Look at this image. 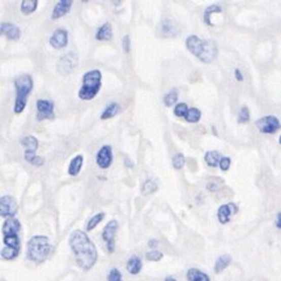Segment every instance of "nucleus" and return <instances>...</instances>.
<instances>
[{"instance_id":"obj_1","label":"nucleus","mask_w":281,"mask_h":281,"mask_svg":"<svg viewBox=\"0 0 281 281\" xmlns=\"http://www.w3.org/2000/svg\"><path fill=\"white\" fill-rule=\"evenodd\" d=\"M69 248L75 255L78 266L84 272H88L94 267L98 259L96 244L84 230H75L69 235Z\"/></svg>"},{"instance_id":"obj_2","label":"nucleus","mask_w":281,"mask_h":281,"mask_svg":"<svg viewBox=\"0 0 281 281\" xmlns=\"http://www.w3.org/2000/svg\"><path fill=\"white\" fill-rule=\"evenodd\" d=\"M51 250H53V248H51L49 237H46V235H34L28 242L26 257L30 262L41 264L49 258Z\"/></svg>"},{"instance_id":"obj_3","label":"nucleus","mask_w":281,"mask_h":281,"mask_svg":"<svg viewBox=\"0 0 281 281\" xmlns=\"http://www.w3.org/2000/svg\"><path fill=\"white\" fill-rule=\"evenodd\" d=\"M102 87V74L99 69H90L83 76V85L79 90V98L90 101L98 94Z\"/></svg>"},{"instance_id":"obj_4","label":"nucleus","mask_w":281,"mask_h":281,"mask_svg":"<svg viewBox=\"0 0 281 281\" xmlns=\"http://www.w3.org/2000/svg\"><path fill=\"white\" fill-rule=\"evenodd\" d=\"M15 88L16 98L13 110H15L16 114H20V113L24 112L29 94H30L31 90H33V78L28 74L20 75L19 78L15 80Z\"/></svg>"},{"instance_id":"obj_5","label":"nucleus","mask_w":281,"mask_h":281,"mask_svg":"<svg viewBox=\"0 0 281 281\" xmlns=\"http://www.w3.org/2000/svg\"><path fill=\"white\" fill-rule=\"evenodd\" d=\"M118 229H119V224L117 220H110L102 230L101 237L105 242L106 250L109 254H113L115 250V235H117Z\"/></svg>"},{"instance_id":"obj_6","label":"nucleus","mask_w":281,"mask_h":281,"mask_svg":"<svg viewBox=\"0 0 281 281\" xmlns=\"http://www.w3.org/2000/svg\"><path fill=\"white\" fill-rule=\"evenodd\" d=\"M258 130L262 133H267V135H272V133L277 132L281 128V123L278 121V118L275 115H266V117L259 118L255 122Z\"/></svg>"},{"instance_id":"obj_7","label":"nucleus","mask_w":281,"mask_h":281,"mask_svg":"<svg viewBox=\"0 0 281 281\" xmlns=\"http://www.w3.org/2000/svg\"><path fill=\"white\" fill-rule=\"evenodd\" d=\"M19 210V204L11 195H3L0 198V216L4 219H12Z\"/></svg>"},{"instance_id":"obj_8","label":"nucleus","mask_w":281,"mask_h":281,"mask_svg":"<svg viewBox=\"0 0 281 281\" xmlns=\"http://www.w3.org/2000/svg\"><path fill=\"white\" fill-rule=\"evenodd\" d=\"M217 53H219V50H217L216 42L214 40H204L198 59L203 63H212L216 59Z\"/></svg>"},{"instance_id":"obj_9","label":"nucleus","mask_w":281,"mask_h":281,"mask_svg":"<svg viewBox=\"0 0 281 281\" xmlns=\"http://www.w3.org/2000/svg\"><path fill=\"white\" fill-rule=\"evenodd\" d=\"M37 106V117L36 119L40 122L46 121V119H54V102L49 99H37L36 102Z\"/></svg>"},{"instance_id":"obj_10","label":"nucleus","mask_w":281,"mask_h":281,"mask_svg":"<svg viewBox=\"0 0 281 281\" xmlns=\"http://www.w3.org/2000/svg\"><path fill=\"white\" fill-rule=\"evenodd\" d=\"M76 65H78V55L75 53H68L59 59L58 64H56V69H58L59 74L68 75L74 71V68Z\"/></svg>"},{"instance_id":"obj_11","label":"nucleus","mask_w":281,"mask_h":281,"mask_svg":"<svg viewBox=\"0 0 281 281\" xmlns=\"http://www.w3.org/2000/svg\"><path fill=\"white\" fill-rule=\"evenodd\" d=\"M238 214V205L235 203H226L220 205V208L217 209V220H219L220 224H228L232 216Z\"/></svg>"},{"instance_id":"obj_12","label":"nucleus","mask_w":281,"mask_h":281,"mask_svg":"<svg viewBox=\"0 0 281 281\" xmlns=\"http://www.w3.org/2000/svg\"><path fill=\"white\" fill-rule=\"evenodd\" d=\"M96 162L101 169H109L113 164V149L110 146H103L99 148L96 156Z\"/></svg>"},{"instance_id":"obj_13","label":"nucleus","mask_w":281,"mask_h":281,"mask_svg":"<svg viewBox=\"0 0 281 281\" xmlns=\"http://www.w3.org/2000/svg\"><path fill=\"white\" fill-rule=\"evenodd\" d=\"M54 49H64L68 45V31L64 28L56 29L49 40Z\"/></svg>"},{"instance_id":"obj_14","label":"nucleus","mask_w":281,"mask_h":281,"mask_svg":"<svg viewBox=\"0 0 281 281\" xmlns=\"http://www.w3.org/2000/svg\"><path fill=\"white\" fill-rule=\"evenodd\" d=\"M0 33L2 36L7 37L11 41H17L21 36V31L17 25L12 24V22H2L0 25Z\"/></svg>"},{"instance_id":"obj_15","label":"nucleus","mask_w":281,"mask_h":281,"mask_svg":"<svg viewBox=\"0 0 281 281\" xmlns=\"http://www.w3.org/2000/svg\"><path fill=\"white\" fill-rule=\"evenodd\" d=\"M72 7V0H60L58 3L55 4L53 11V15H51V19L53 20H58L63 16L67 15L69 11H71Z\"/></svg>"},{"instance_id":"obj_16","label":"nucleus","mask_w":281,"mask_h":281,"mask_svg":"<svg viewBox=\"0 0 281 281\" xmlns=\"http://www.w3.org/2000/svg\"><path fill=\"white\" fill-rule=\"evenodd\" d=\"M20 229H21V224L16 217H12V219H7L3 223V226H2V233L3 235L8 234H19Z\"/></svg>"},{"instance_id":"obj_17","label":"nucleus","mask_w":281,"mask_h":281,"mask_svg":"<svg viewBox=\"0 0 281 281\" xmlns=\"http://www.w3.org/2000/svg\"><path fill=\"white\" fill-rule=\"evenodd\" d=\"M203 42L204 40H200L198 36H190V37H187V40H186V47L189 49V51L192 55H195L198 58L199 54H200L201 51Z\"/></svg>"},{"instance_id":"obj_18","label":"nucleus","mask_w":281,"mask_h":281,"mask_svg":"<svg viewBox=\"0 0 281 281\" xmlns=\"http://www.w3.org/2000/svg\"><path fill=\"white\" fill-rule=\"evenodd\" d=\"M126 268L127 271H128V273H131V275H137V273H140V271H142L143 268V262L142 259H140V257L132 255L130 259L127 260Z\"/></svg>"},{"instance_id":"obj_19","label":"nucleus","mask_w":281,"mask_h":281,"mask_svg":"<svg viewBox=\"0 0 281 281\" xmlns=\"http://www.w3.org/2000/svg\"><path fill=\"white\" fill-rule=\"evenodd\" d=\"M83 164H84L83 155L75 156V157L71 160V162H69V165H68V174H69L71 177L79 175V173L81 171V167H83Z\"/></svg>"},{"instance_id":"obj_20","label":"nucleus","mask_w":281,"mask_h":281,"mask_svg":"<svg viewBox=\"0 0 281 281\" xmlns=\"http://www.w3.org/2000/svg\"><path fill=\"white\" fill-rule=\"evenodd\" d=\"M232 263V257L229 254H224V255H220L216 259V263H215V273H221V272L225 271Z\"/></svg>"},{"instance_id":"obj_21","label":"nucleus","mask_w":281,"mask_h":281,"mask_svg":"<svg viewBox=\"0 0 281 281\" xmlns=\"http://www.w3.org/2000/svg\"><path fill=\"white\" fill-rule=\"evenodd\" d=\"M113 38V28L110 22H105V24L99 26L98 30L96 33L97 41H110Z\"/></svg>"},{"instance_id":"obj_22","label":"nucleus","mask_w":281,"mask_h":281,"mask_svg":"<svg viewBox=\"0 0 281 281\" xmlns=\"http://www.w3.org/2000/svg\"><path fill=\"white\" fill-rule=\"evenodd\" d=\"M186 277L189 281H210L209 276L198 268H190L186 273Z\"/></svg>"},{"instance_id":"obj_23","label":"nucleus","mask_w":281,"mask_h":281,"mask_svg":"<svg viewBox=\"0 0 281 281\" xmlns=\"http://www.w3.org/2000/svg\"><path fill=\"white\" fill-rule=\"evenodd\" d=\"M21 146L25 148V152H37L38 147H40V143H38L37 137H34V136L29 135L25 136L21 139Z\"/></svg>"},{"instance_id":"obj_24","label":"nucleus","mask_w":281,"mask_h":281,"mask_svg":"<svg viewBox=\"0 0 281 281\" xmlns=\"http://www.w3.org/2000/svg\"><path fill=\"white\" fill-rule=\"evenodd\" d=\"M221 158H223V156H221V153L217 151H208L205 152V155H204V160H205L208 166L210 167L219 166Z\"/></svg>"},{"instance_id":"obj_25","label":"nucleus","mask_w":281,"mask_h":281,"mask_svg":"<svg viewBox=\"0 0 281 281\" xmlns=\"http://www.w3.org/2000/svg\"><path fill=\"white\" fill-rule=\"evenodd\" d=\"M119 112H121V105H119L118 102H112V103H109V105L106 106V109L101 114V119L102 121L110 119V118L115 117Z\"/></svg>"},{"instance_id":"obj_26","label":"nucleus","mask_w":281,"mask_h":281,"mask_svg":"<svg viewBox=\"0 0 281 281\" xmlns=\"http://www.w3.org/2000/svg\"><path fill=\"white\" fill-rule=\"evenodd\" d=\"M38 8V0H22L21 6H20V10L21 13L25 16H29L31 13H34Z\"/></svg>"},{"instance_id":"obj_27","label":"nucleus","mask_w":281,"mask_h":281,"mask_svg":"<svg viewBox=\"0 0 281 281\" xmlns=\"http://www.w3.org/2000/svg\"><path fill=\"white\" fill-rule=\"evenodd\" d=\"M223 12V8L220 6H217V4H214V6H209L207 7L205 10H204V22L208 25V26H214V22L210 21V16L214 15V13H221Z\"/></svg>"},{"instance_id":"obj_28","label":"nucleus","mask_w":281,"mask_h":281,"mask_svg":"<svg viewBox=\"0 0 281 281\" xmlns=\"http://www.w3.org/2000/svg\"><path fill=\"white\" fill-rule=\"evenodd\" d=\"M4 248H11L15 250H20V238L19 234L3 235Z\"/></svg>"},{"instance_id":"obj_29","label":"nucleus","mask_w":281,"mask_h":281,"mask_svg":"<svg viewBox=\"0 0 281 281\" xmlns=\"http://www.w3.org/2000/svg\"><path fill=\"white\" fill-rule=\"evenodd\" d=\"M160 31L164 37H175L178 34V30L175 29L174 24L171 21H164L160 26Z\"/></svg>"},{"instance_id":"obj_30","label":"nucleus","mask_w":281,"mask_h":281,"mask_svg":"<svg viewBox=\"0 0 281 281\" xmlns=\"http://www.w3.org/2000/svg\"><path fill=\"white\" fill-rule=\"evenodd\" d=\"M106 214L105 212H99V214L94 215L93 217H90L89 220H88L87 226H85V229H87V232H92L93 229H96L97 225H98L99 223H101L102 220L105 219Z\"/></svg>"},{"instance_id":"obj_31","label":"nucleus","mask_w":281,"mask_h":281,"mask_svg":"<svg viewBox=\"0 0 281 281\" xmlns=\"http://www.w3.org/2000/svg\"><path fill=\"white\" fill-rule=\"evenodd\" d=\"M185 119L186 122H189V123H198L201 119V112L196 108H190L187 114H186Z\"/></svg>"},{"instance_id":"obj_32","label":"nucleus","mask_w":281,"mask_h":281,"mask_svg":"<svg viewBox=\"0 0 281 281\" xmlns=\"http://www.w3.org/2000/svg\"><path fill=\"white\" fill-rule=\"evenodd\" d=\"M178 101V90L171 89L169 93H166L164 97V105L170 108V106L175 105V102Z\"/></svg>"},{"instance_id":"obj_33","label":"nucleus","mask_w":281,"mask_h":281,"mask_svg":"<svg viewBox=\"0 0 281 281\" xmlns=\"http://www.w3.org/2000/svg\"><path fill=\"white\" fill-rule=\"evenodd\" d=\"M20 250H15L11 248H3L2 249V258L4 260H13L19 257Z\"/></svg>"},{"instance_id":"obj_34","label":"nucleus","mask_w":281,"mask_h":281,"mask_svg":"<svg viewBox=\"0 0 281 281\" xmlns=\"http://www.w3.org/2000/svg\"><path fill=\"white\" fill-rule=\"evenodd\" d=\"M155 191H157V185H156L155 181L152 180H147L146 182L143 183L142 187V192L144 195H151L153 194Z\"/></svg>"},{"instance_id":"obj_35","label":"nucleus","mask_w":281,"mask_h":281,"mask_svg":"<svg viewBox=\"0 0 281 281\" xmlns=\"http://www.w3.org/2000/svg\"><path fill=\"white\" fill-rule=\"evenodd\" d=\"M250 121V110H249L248 106H242L239 109V113H238V123L244 124Z\"/></svg>"},{"instance_id":"obj_36","label":"nucleus","mask_w":281,"mask_h":281,"mask_svg":"<svg viewBox=\"0 0 281 281\" xmlns=\"http://www.w3.org/2000/svg\"><path fill=\"white\" fill-rule=\"evenodd\" d=\"M187 112H189V106H187V103H185V102L177 103L175 108H174V115L178 118H185Z\"/></svg>"},{"instance_id":"obj_37","label":"nucleus","mask_w":281,"mask_h":281,"mask_svg":"<svg viewBox=\"0 0 281 281\" xmlns=\"http://www.w3.org/2000/svg\"><path fill=\"white\" fill-rule=\"evenodd\" d=\"M171 164H173L174 169H177V170L182 169L186 164L185 156H183L182 153H177V155L173 157V160H171Z\"/></svg>"},{"instance_id":"obj_38","label":"nucleus","mask_w":281,"mask_h":281,"mask_svg":"<svg viewBox=\"0 0 281 281\" xmlns=\"http://www.w3.org/2000/svg\"><path fill=\"white\" fill-rule=\"evenodd\" d=\"M164 258V254L158 250H151L146 254V259L148 262H160Z\"/></svg>"},{"instance_id":"obj_39","label":"nucleus","mask_w":281,"mask_h":281,"mask_svg":"<svg viewBox=\"0 0 281 281\" xmlns=\"http://www.w3.org/2000/svg\"><path fill=\"white\" fill-rule=\"evenodd\" d=\"M108 281H123L122 280V273L118 268H112L108 275Z\"/></svg>"},{"instance_id":"obj_40","label":"nucleus","mask_w":281,"mask_h":281,"mask_svg":"<svg viewBox=\"0 0 281 281\" xmlns=\"http://www.w3.org/2000/svg\"><path fill=\"white\" fill-rule=\"evenodd\" d=\"M230 165H232V158L224 156V157L221 158V161H220L219 167L221 171H228V170L230 169Z\"/></svg>"},{"instance_id":"obj_41","label":"nucleus","mask_w":281,"mask_h":281,"mask_svg":"<svg viewBox=\"0 0 281 281\" xmlns=\"http://www.w3.org/2000/svg\"><path fill=\"white\" fill-rule=\"evenodd\" d=\"M130 45H131L130 36H124L123 40H122V46H123V50L126 51V53H130Z\"/></svg>"},{"instance_id":"obj_42","label":"nucleus","mask_w":281,"mask_h":281,"mask_svg":"<svg viewBox=\"0 0 281 281\" xmlns=\"http://www.w3.org/2000/svg\"><path fill=\"white\" fill-rule=\"evenodd\" d=\"M37 157V155L34 153V152H25V155H24V158L26 162H29V164H31L33 162L34 158Z\"/></svg>"},{"instance_id":"obj_43","label":"nucleus","mask_w":281,"mask_h":281,"mask_svg":"<svg viewBox=\"0 0 281 281\" xmlns=\"http://www.w3.org/2000/svg\"><path fill=\"white\" fill-rule=\"evenodd\" d=\"M44 164H45V158L41 157V156H37V157L33 160V162H31V165H33V166H37V167L44 166Z\"/></svg>"},{"instance_id":"obj_44","label":"nucleus","mask_w":281,"mask_h":281,"mask_svg":"<svg viewBox=\"0 0 281 281\" xmlns=\"http://www.w3.org/2000/svg\"><path fill=\"white\" fill-rule=\"evenodd\" d=\"M234 78L237 81H243V75H242V72L239 68H235L234 69Z\"/></svg>"},{"instance_id":"obj_45","label":"nucleus","mask_w":281,"mask_h":281,"mask_svg":"<svg viewBox=\"0 0 281 281\" xmlns=\"http://www.w3.org/2000/svg\"><path fill=\"white\" fill-rule=\"evenodd\" d=\"M148 246H149V249H152V250H156V248L158 246V241L157 239H149Z\"/></svg>"},{"instance_id":"obj_46","label":"nucleus","mask_w":281,"mask_h":281,"mask_svg":"<svg viewBox=\"0 0 281 281\" xmlns=\"http://www.w3.org/2000/svg\"><path fill=\"white\" fill-rule=\"evenodd\" d=\"M275 226L278 229V230H281V212H278V214L276 215Z\"/></svg>"},{"instance_id":"obj_47","label":"nucleus","mask_w":281,"mask_h":281,"mask_svg":"<svg viewBox=\"0 0 281 281\" xmlns=\"http://www.w3.org/2000/svg\"><path fill=\"white\" fill-rule=\"evenodd\" d=\"M165 281H177V278L173 276H167V277H165Z\"/></svg>"},{"instance_id":"obj_48","label":"nucleus","mask_w":281,"mask_h":281,"mask_svg":"<svg viewBox=\"0 0 281 281\" xmlns=\"http://www.w3.org/2000/svg\"><path fill=\"white\" fill-rule=\"evenodd\" d=\"M278 143H280V146H281V135H280V137H278Z\"/></svg>"}]
</instances>
